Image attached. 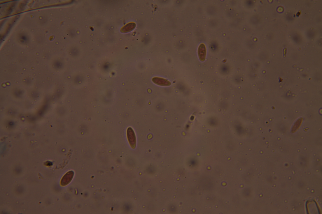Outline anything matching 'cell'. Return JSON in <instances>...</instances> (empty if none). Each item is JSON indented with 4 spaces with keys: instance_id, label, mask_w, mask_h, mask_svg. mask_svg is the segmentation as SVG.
Here are the masks:
<instances>
[{
    "instance_id": "cell-1",
    "label": "cell",
    "mask_w": 322,
    "mask_h": 214,
    "mask_svg": "<svg viewBox=\"0 0 322 214\" xmlns=\"http://www.w3.org/2000/svg\"><path fill=\"white\" fill-rule=\"evenodd\" d=\"M74 173L72 171L68 172L62 177L61 181V184L63 186L69 184L72 180L74 176Z\"/></svg>"
},
{
    "instance_id": "cell-2",
    "label": "cell",
    "mask_w": 322,
    "mask_h": 214,
    "mask_svg": "<svg viewBox=\"0 0 322 214\" xmlns=\"http://www.w3.org/2000/svg\"><path fill=\"white\" fill-rule=\"evenodd\" d=\"M198 54L199 59L201 61H204L206 58V48L204 44H201L200 45L198 48Z\"/></svg>"
},
{
    "instance_id": "cell-3",
    "label": "cell",
    "mask_w": 322,
    "mask_h": 214,
    "mask_svg": "<svg viewBox=\"0 0 322 214\" xmlns=\"http://www.w3.org/2000/svg\"><path fill=\"white\" fill-rule=\"evenodd\" d=\"M127 136L129 141L132 147H134L135 144V140L133 131L130 128H128L127 131Z\"/></svg>"
},
{
    "instance_id": "cell-4",
    "label": "cell",
    "mask_w": 322,
    "mask_h": 214,
    "mask_svg": "<svg viewBox=\"0 0 322 214\" xmlns=\"http://www.w3.org/2000/svg\"><path fill=\"white\" fill-rule=\"evenodd\" d=\"M153 82L156 84L161 86H167L170 85V83L166 79L161 78H154L153 79Z\"/></svg>"
},
{
    "instance_id": "cell-5",
    "label": "cell",
    "mask_w": 322,
    "mask_h": 214,
    "mask_svg": "<svg viewBox=\"0 0 322 214\" xmlns=\"http://www.w3.org/2000/svg\"><path fill=\"white\" fill-rule=\"evenodd\" d=\"M136 26V24L134 22L129 23L125 26L122 29L123 32H128L134 30Z\"/></svg>"
}]
</instances>
